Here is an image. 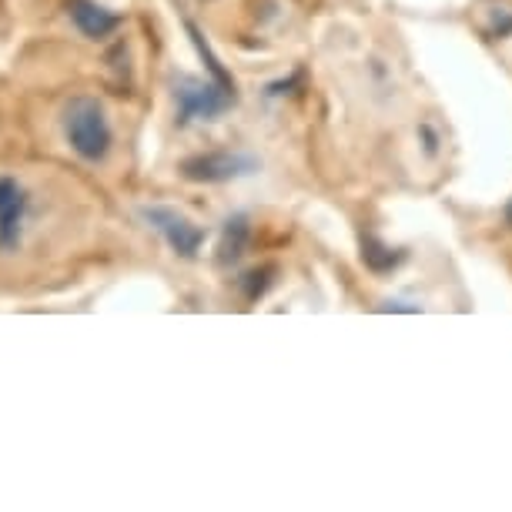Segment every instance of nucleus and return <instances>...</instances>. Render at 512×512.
<instances>
[{
	"mask_svg": "<svg viewBox=\"0 0 512 512\" xmlns=\"http://www.w3.org/2000/svg\"><path fill=\"white\" fill-rule=\"evenodd\" d=\"M64 138L84 161H101L111 151V124L98 98H74L64 108Z\"/></svg>",
	"mask_w": 512,
	"mask_h": 512,
	"instance_id": "obj_1",
	"label": "nucleus"
},
{
	"mask_svg": "<svg viewBox=\"0 0 512 512\" xmlns=\"http://www.w3.org/2000/svg\"><path fill=\"white\" fill-rule=\"evenodd\" d=\"M171 94H175L181 128L191 121H215L238 101V91L218 84L215 77L201 81V77H188V74H178L175 81H171Z\"/></svg>",
	"mask_w": 512,
	"mask_h": 512,
	"instance_id": "obj_2",
	"label": "nucleus"
},
{
	"mask_svg": "<svg viewBox=\"0 0 512 512\" xmlns=\"http://www.w3.org/2000/svg\"><path fill=\"white\" fill-rule=\"evenodd\" d=\"M251 171H258V161L238 151H208L181 161V178L198 181V185H221L231 178H245Z\"/></svg>",
	"mask_w": 512,
	"mask_h": 512,
	"instance_id": "obj_3",
	"label": "nucleus"
},
{
	"mask_svg": "<svg viewBox=\"0 0 512 512\" xmlns=\"http://www.w3.org/2000/svg\"><path fill=\"white\" fill-rule=\"evenodd\" d=\"M144 221L158 231V235L168 241L171 251L181 258H195L201 245H205V228L195 225L191 218H185L181 211L175 208H164V205H151V208H144L141 211Z\"/></svg>",
	"mask_w": 512,
	"mask_h": 512,
	"instance_id": "obj_4",
	"label": "nucleus"
},
{
	"mask_svg": "<svg viewBox=\"0 0 512 512\" xmlns=\"http://www.w3.org/2000/svg\"><path fill=\"white\" fill-rule=\"evenodd\" d=\"M31 211V195L11 175H0V251H17L24 238V221Z\"/></svg>",
	"mask_w": 512,
	"mask_h": 512,
	"instance_id": "obj_5",
	"label": "nucleus"
},
{
	"mask_svg": "<svg viewBox=\"0 0 512 512\" xmlns=\"http://www.w3.org/2000/svg\"><path fill=\"white\" fill-rule=\"evenodd\" d=\"M67 14H71L74 27L91 41H101V37L114 34L121 27V17L101 7L98 0H67Z\"/></svg>",
	"mask_w": 512,
	"mask_h": 512,
	"instance_id": "obj_6",
	"label": "nucleus"
},
{
	"mask_svg": "<svg viewBox=\"0 0 512 512\" xmlns=\"http://www.w3.org/2000/svg\"><path fill=\"white\" fill-rule=\"evenodd\" d=\"M251 241V225L245 215H231L221 228V241H218V265H235L241 262V255L248 251Z\"/></svg>",
	"mask_w": 512,
	"mask_h": 512,
	"instance_id": "obj_7",
	"label": "nucleus"
},
{
	"mask_svg": "<svg viewBox=\"0 0 512 512\" xmlns=\"http://www.w3.org/2000/svg\"><path fill=\"white\" fill-rule=\"evenodd\" d=\"M402 251L389 248L379 235H372V231H365L362 235V262L372 268V272H389V268H395L402 262Z\"/></svg>",
	"mask_w": 512,
	"mask_h": 512,
	"instance_id": "obj_8",
	"label": "nucleus"
},
{
	"mask_svg": "<svg viewBox=\"0 0 512 512\" xmlns=\"http://www.w3.org/2000/svg\"><path fill=\"white\" fill-rule=\"evenodd\" d=\"M482 34L489 37V41H499V37H509L512 34V4L509 0H499V4H492V11H482Z\"/></svg>",
	"mask_w": 512,
	"mask_h": 512,
	"instance_id": "obj_9",
	"label": "nucleus"
},
{
	"mask_svg": "<svg viewBox=\"0 0 512 512\" xmlns=\"http://www.w3.org/2000/svg\"><path fill=\"white\" fill-rule=\"evenodd\" d=\"M268 275H275L272 268H255V272H248L245 278H241V288H245V295L248 298L265 295V288L272 285V278H268Z\"/></svg>",
	"mask_w": 512,
	"mask_h": 512,
	"instance_id": "obj_10",
	"label": "nucleus"
},
{
	"mask_svg": "<svg viewBox=\"0 0 512 512\" xmlns=\"http://www.w3.org/2000/svg\"><path fill=\"white\" fill-rule=\"evenodd\" d=\"M509 218H512V208H509Z\"/></svg>",
	"mask_w": 512,
	"mask_h": 512,
	"instance_id": "obj_11",
	"label": "nucleus"
}]
</instances>
